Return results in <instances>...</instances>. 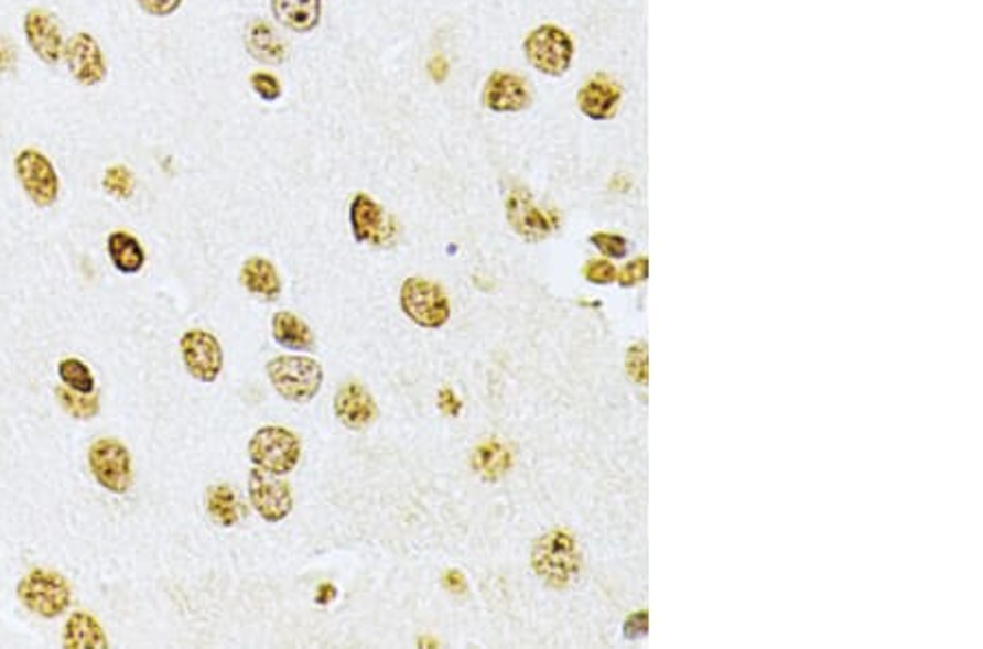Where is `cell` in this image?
I'll return each mask as SVG.
<instances>
[{
  "label": "cell",
  "mask_w": 983,
  "mask_h": 649,
  "mask_svg": "<svg viewBox=\"0 0 983 649\" xmlns=\"http://www.w3.org/2000/svg\"><path fill=\"white\" fill-rule=\"evenodd\" d=\"M267 375L284 400L289 402H309L313 400L324 381L322 366L311 357H298V355H284L276 357L267 364Z\"/></svg>",
  "instance_id": "cell-3"
},
{
  "label": "cell",
  "mask_w": 983,
  "mask_h": 649,
  "mask_svg": "<svg viewBox=\"0 0 983 649\" xmlns=\"http://www.w3.org/2000/svg\"><path fill=\"white\" fill-rule=\"evenodd\" d=\"M429 71H431V77H433L435 82H442V79L446 77V73H449L446 60H444V57H433V60H431V66H429Z\"/></svg>",
  "instance_id": "cell-39"
},
{
  "label": "cell",
  "mask_w": 983,
  "mask_h": 649,
  "mask_svg": "<svg viewBox=\"0 0 983 649\" xmlns=\"http://www.w3.org/2000/svg\"><path fill=\"white\" fill-rule=\"evenodd\" d=\"M29 48L46 64L57 66L64 60V35L53 13L46 9H29L22 20Z\"/></svg>",
  "instance_id": "cell-12"
},
{
  "label": "cell",
  "mask_w": 983,
  "mask_h": 649,
  "mask_svg": "<svg viewBox=\"0 0 983 649\" xmlns=\"http://www.w3.org/2000/svg\"><path fill=\"white\" fill-rule=\"evenodd\" d=\"M15 595L29 613L42 619H55L64 615L71 608L73 599V591L66 577L57 571H46V569L29 571L20 580Z\"/></svg>",
  "instance_id": "cell-2"
},
{
  "label": "cell",
  "mask_w": 983,
  "mask_h": 649,
  "mask_svg": "<svg viewBox=\"0 0 983 649\" xmlns=\"http://www.w3.org/2000/svg\"><path fill=\"white\" fill-rule=\"evenodd\" d=\"M55 396H57L60 404L64 407V411L71 413L77 420H93L99 413V409H101L99 396H95V391L93 393H79V391L68 390L64 386V388H57Z\"/></svg>",
  "instance_id": "cell-26"
},
{
  "label": "cell",
  "mask_w": 983,
  "mask_h": 649,
  "mask_svg": "<svg viewBox=\"0 0 983 649\" xmlns=\"http://www.w3.org/2000/svg\"><path fill=\"white\" fill-rule=\"evenodd\" d=\"M104 188L108 195L117 197V199H129L136 191V180L133 173L123 166V164H115L106 171L104 175Z\"/></svg>",
  "instance_id": "cell-28"
},
{
  "label": "cell",
  "mask_w": 983,
  "mask_h": 649,
  "mask_svg": "<svg viewBox=\"0 0 983 649\" xmlns=\"http://www.w3.org/2000/svg\"><path fill=\"white\" fill-rule=\"evenodd\" d=\"M182 359L193 375V379L202 383H215L224 370V350L215 335L206 331H186L180 339Z\"/></svg>",
  "instance_id": "cell-10"
},
{
  "label": "cell",
  "mask_w": 983,
  "mask_h": 649,
  "mask_svg": "<svg viewBox=\"0 0 983 649\" xmlns=\"http://www.w3.org/2000/svg\"><path fill=\"white\" fill-rule=\"evenodd\" d=\"M271 11L284 29L309 33L320 24L322 0H271Z\"/></svg>",
  "instance_id": "cell-18"
},
{
  "label": "cell",
  "mask_w": 983,
  "mask_h": 649,
  "mask_svg": "<svg viewBox=\"0 0 983 649\" xmlns=\"http://www.w3.org/2000/svg\"><path fill=\"white\" fill-rule=\"evenodd\" d=\"M529 104L531 93L522 77L507 71H496L488 77L484 88V106L492 112H522L525 108H529Z\"/></svg>",
  "instance_id": "cell-15"
},
{
  "label": "cell",
  "mask_w": 983,
  "mask_h": 649,
  "mask_svg": "<svg viewBox=\"0 0 983 649\" xmlns=\"http://www.w3.org/2000/svg\"><path fill=\"white\" fill-rule=\"evenodd\" d=\"M350 228L357 244L385 246L393 235V224L385 215L382 206L366 193H357L350 204Z\"/></svg>",
  "instance_id": "cell-14"
},
{
  "label": "cell",
  "mask_w": 983,
  "mask_h": 649,
  "mask_svg": "<svg viewBox=\"0 0 983 649\" xmlns=\"http://www.w3.org/2000/svg\"><path fill=\"white\" fill-rule=\"evenodd\" d=\"M444 586L451 591V593H455V595H462V593H466V577L460 573V571H449L446 575H444Z\"/></svg>",
  "instance_id": "cell-37"
},
{
  "label": "cell",
  "mask_w": 983,
  "mask_h": 649,
  "mask_svg": "<svg viewBox=\"0 0 983 649\" xmlns=\"http://www.w3.org/2000/svg\"><path fill=\"white\" fill-rule=\"evenodd\" d=\"M647 626H649L647 613H634V615L625 621V639H631V641L642 639V637L647 635Z\"/></svg>",
  "instance_id": "cell-36"
},
{
  "label": "cell",
  "mask_w": 983,
  "mask_h": 649,
  "mask_svg": "<svg viewBox=\"0 0 983 649\" xmlns=\"http://www.w3.org/2000/svg\"><path fill=\"white\" fill-rule=\"evenodd\" d=\"M627 375L636 383H647V353L645 346H631L627 353Z\"/></svg>",
  "instance_id": "cell-31"
},
{
  "label": "cell",
  "mask_w": 983,
  "mask_h": 649,
  "mask_svg": "<svg viewBox=\"0 0 983 649\" xmlns=\"http://www.w3.org/2000/svg\"><path fill=\"white\" fill-rule=\"evenodd\" d=\"M249 86H251V90L262 99V101H278L280 99V95H282V88H280V82H278V77L276 75H271V73H253L251 77H249Z\"/></svg>",
  "instance_id": "cell-29"
},
{
  "label": "cell",
  "mask_w": 983,
  "mask_h": 649,
  "mask_svg": "<svg viewBox=\"0 0 983 649\" xmlns=\"http://www.w3.org/2000/svg\"><path fill=\"white\" fill-rule=\"evenodd\" d=\"M13 169H15L22 191L35 206L51 208L57 202L60 175H57L53 162L42 151L22 149L13 160Z\"/></svg>",
  "instance_id": "cell-7"
},
{
  "label": "cell",
  "mask_w": 983,
  "mask_h": 649,
  "mask_svg": "<svg viewBox=\"0 0 983 649\" xmlns=\"http://www.w3.org/2000/svg\"><path fill=\"white\" fill-rule=\"evenodd\" d=\"M108 255L112 264L121 271V273H138L144 264V250L140 246V241L136 237H131L129 232H112L108 237Z\"/></svg>",
  "instance_id": "cell-23"
},
{
  "label": "cell",
  "mask_w": 983,
  "mask_h": 649,
  "mask_svg": "<svg viewBox=\"0 0 983 649\" xmlns=\"http://www.w3.org/2000/svg\"><path fill=\"white\" fill-rule=\"evenodd\" d=\"M249 501L253 510L267 522H280L293 510L291 486L280 475L253 468L249 473Z\"/></svg>",
  "instance_id": "cell-11"
},
{
  "label": "cell",
  "mask_w": 983,
  "mask_h": 649,
  "mask_svg": "<svg viewBox=\"0 0 983 649\" xmlns=\"http://www.w3.org/2000/svg\"><path fill=\"white\" fill-rule=\"evenodd\" d=\"M247 53L262 64H282L287 60V46L271 29V24L256 20L246 33Z\"/></svg>",
  "instance_id": "cell-19"
},
{
  "label": "cell",
  "mask_w": 983,
  "mask_h": 649,
  "mask_svg": "<svg viewBox=\"0 0 983 649\" xmlns=\"http://www.w3.org/2000/svg\"><path fill=\"white\" fill-rule=\"evenodd\" d=\"M64 60H66V66H68V73L73 75V79L84 88L99 86L108 77V64H106L104 51H101L99 42L95 40V35H90L86 31L75 33L66 42Z\"/></svg>",
  "instance_id": "cell-9"
},
{
  "label": "cell",
  "mask_w": 983,
  "mask_h": 649,
  "mask_svg": "<svg viewBox=\"0 0 983 649\" xmlns=\"http://www.w3.org/2000/svg\"><path fill=\"white\" fill-rule=\"evenodd\" d=\"M90 470L101 488L112 495H125L131 488V455L123 442L115 437L97 440L88 451Z\"/></svg>",
  "instance_id": "cell-8"
},
{
  "label": "cell",
  "mask_w": 983,
  "mask_h": 649,
  "mask_svg": "<svg viewBox=\"0 0 983 649\" xmlns=\"http://www.w3.org/2000/svg\"><path fill=\"white\" fill-rule=\"evenodd\" d=\"M320 595H322V597H317V604H328V602L335 597V588H333L331 584H324V586L320 588Z\"/></svg>",
  "instance_id": "cell-40"
},
{
  "label": "cell",
  "mask_w": 983,
  "mask_h": 649,
  "mask_svg": "<svg viewBox=\"0 0 983 649\" xmlns=\"http://www.w3.org/2000/svg\"><path fill=\"white\" fill-rule=\"evenodd\" d=\"M620 104L618 84L606 75L588 79L577 93V108L591 121H611Z\"/></svg>",
  "instance_id": "cell-16"
},
{
  "label": "cell",
  "mask_w": 983,
  "mask_h": 649,
  "mask_svg": "<svg viewBox=\"0 0 983 649\" xmlns=\"http://www.w3.org/2000/svg\"><path fill=\"white\" fill-rule=\"evenodd\" d=\"M241 282L249 293L260 295L264 300H276L282 291V282L276 267L262 257H251L244 262Z\"/></svg>",
  "instance_id": "cell-20"
},
{
  "label": "cell",
  "mask_w": 983,
  "mask_h": 649,
  "mask_svg": "<svg viewBox=\"0 0 983 649\" xmlns=\"http://www.w3.org/2000/svg\"><path fill=\"white\" fill-rule=\"evenodd\" d=\"M136 2L144 13H149L153 18H166V15H173L182 7L184 0H136Z\"/></svg>",
  "instance_id": "cell-33"
},
{
  "label": "cell",
  "mask_w": 983,
  "mask_h": 649,
  "mask_svg": "<svg viewBox=\"0 0 983 649\" xmlns=\"http://www.w3.org/2000/svg\"><path fill=\"white\" fill-rule=\"evenodd\" d=\"M533 571L551 586L564 588L569 586L582 571L580 549L571 533L551 531L542 536L531 553Z\"/></svg>",
  "instance_id": "cell-1"
},
{
  "label": "cell",
  "mask_w": 983,
  "mask_h": 649,
  "mask_svg": "<svg viewBox=\"0 0 983 649\" xmlns=\"http://www.w3.org/2000/svg\"><path fill=\"white\" fill-rule=\"evenodd\" d=\"M647 273H649L647 259H634L631 262L625 264V269L620 271V278H618V280H620L623 286H634V284L647 280Z\"/></svg>",
  "instance_id": "cell-34"
},
{
  "label": "cell",
  "mask_w": 983,
  "mask_h": 649,
  "mask_svg": "<svg viewBox=\"0 0 983 649\" xmlns=\"http://www.w3.org/2000/svg\"><path fill=\"white\" fill-rule=\"evenodd\" d=\"M584 275L593 284H611L616 280L615 264L608 260H591L584 267Z\"/></svg>",
  "instance_id": "cell-32"
},
{
  "label": "cell",
  "mask_w": 983,
  "mask_h": 649,
  "mask_svg": "<svg viewBox=\"0 0 983 649\" xmlns=\"http://www.w3.org/2000/svg\"><path fill=\"white\" fill-rule=\"evenodd\" d=\"M57 375H60L62 383L68 390L79 391V393H93L95 386H97L90 368L82 359H64V361H60Z\"/></svg>",
  "instance_id": "cell-27"
},
{
  "label": "cell",
  "mask_w": 983,
  "mask_h": 649,
  "mask_svg": "<svg viewBox=\"0 0 983 649\" xmlns=\"http://www.w3.org/2000/svg\"><path fill=\"white\" fill-rule=\"evenodd\" d=\"M591 244H593L602 255H606V257H611V259H623V257L627 255V241H625L623 237H618V235L597 232V235L591 237Z\"/></svg>",
  "instance_id": "cell-30"
},
{
  "label": "cell",
  "mask_w": 983,
  "mask_h": 649,
  "mask_svg": "<svg viewBox=\"0 0 983 649\" xmlns=\"http://www.w3.org/2000/svg\"><path fill=\"white\" fill-rule=\"evenodd\" d=\"M249 459L271 475H289L300 462V440L282 426H262L249 440Z\"/></svg>",
  "instance_id": "cell-5"
},
{
  "label": "cell",
  "mask_w": 983,
  "mask_h": 649,
  "mask_svg": "<svg viewBox=\"0 0 983 649\" xmlns=\"http://www.w3.org/2000/svg\"><path fill=\"white\" fill-rule=\"evenodd\" d=\"M505 217L514 232L531 244L547 239L553 230L549 217L533 204L531 195L525 188H516L509 193L505 202Z\"/></svg>",
  "instance_id": "cell-13"
},
{
  "label": "cell",
  "mask_w": 983,
  "mask_h": 649,
  "mask_svg": "<svg viewBox=\"0 0 983 649\" xmlns=\"http://www.w3.org/2000/svg\"><path fill=\"white\" fill-rule=\"evenodd\" d=\"M509 464H511L509 451L498 442H488V444L479 446L475 453V459H473V466L477 468V473L490 482L503 477L507 473Z\"/></svg>",
  "instance_id": "cell-25"
},
{
  "label": "cell",
  "mask_w": 983,
  "mask_h": 649,
  "mask_svg": "<svg viewBox=\"0 0 983 649\" xmlns=\"http://www.w3.org/2000/svg\"><path fill=\"white\" fill-rule=\"evenodd\" d=\"M335 415L342 420L344 426L359 431L366 429L376 418V402L368 390H364L359 383H348L337 391L335 398Z\"/></svg>",
  "instance_id": "cell-17"
},
{
  "label": "cell",
  "mask_w": 983,
  "mask_h": 649,
  "mask_svg": "<svg viewBox=\"0 0 983 649\" xmlns=\"http://www.w3.org/2000/svg\"><path fill=\"white\" fill-rule=\"evenodd\" d=\"M64 648L71 649H101L108 648V637L99 621L88 613H75L66 621L64 628Z\"/></svg>",
  "instance_id": "cell-21"
},
{
  "label": "cell",
  "mask_w": 983,
  "mask_h": 649,
  "mask_svg": "<svg viewBox=\"0 0 983 649\" xmlns=\"http://www.w3.org/2000/svg\"><path fill=\"white\" fill-rule=\"evenodd\" d=\"M442 398H444V402H442V409L449 413V415H457L460 413V409H462V402H460V398L453 393L451 390L442 391Z\"/></svg>",
  "instance_id": "cell-38"
},
{
  "label": "cell",
  "mask_w": 983,
  "mask_h": 649,
  "mask_svg": "<svg viewBox=\"0 0 983 649\" xmlns=\"http://www.w3.org/2000/svg\"><path fill=\"white\" fill-rule=\"evenodd\" d=\"M522 51L531 68L549 77H562L571 68L575 57V44L571 35L555 24L536 26L525 37Z\"/></svg>",
  "instance_id": "cell-4"
},
{
  "label": "cell",
  "mask_w": 983,
  "mask_h": 649,
  "mask_svg": "<svg viewBox=\"0 0 983 649\" xmlns=\"http://www.w3.org/2000/svg\"><path fill=\"white\" fill-rule=\"evenodd\" d=\"M400 306L422 328H442L451 320V302L444 289L424 278H409L402 284Z\"/></svg>",
  "instance_id": "cell-6"
},
{
  "label": "cell",
  "mask_w": 983,
  "mask_h": 649,
  "mask_svg": "<svg viewBox=\"0 0 983 649\" xmlns=\"http://www.w3.org/2000/svg\"><path fill=\"white\" fill-rule=\"evenodd\" d=\"M208 515L222 527H235L244 519V506L239 504L235 490L230 486H213L208 490Z\"/></svg>",
  "instance_id": "cell-24"
},
{
  "label": "cell",
  "mask_w": 983,
  "mask_h": 649,
  "mask_svg": "<svg viewBox=\"0 0 983 649\" xmlns=\"http://www.w3.org/2000/svg\"><path fill=\"white\" fill-rule=\"evenodd\" d=\"M271 331L273 339L287 350H311L315 346V337L306 322L289 311H280L273 315Z\"/></svg>",
  "instance_id": "cell-22"
},
{
  "label": "cell",
  "mask_w": 983,
  "mask_h": 649,
  "mask_svg": "<svg viewBox=\"0 0 983 649\" xmlns=\"http://www.w3.org/2000/svg\"><path fill=\"white\" fill-rule=\"evenodd\" d=\"M18 48L9 35H0V75H9L15 71Z\"/></svg>",
  "instance_id": "cell-35"
}]
</instances>
